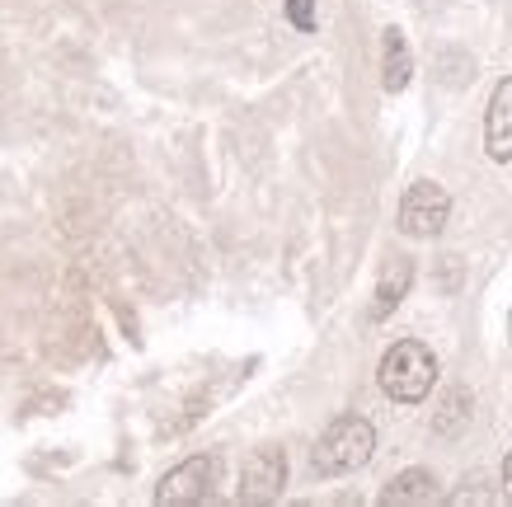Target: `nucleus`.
<instances>
[{
	"instance_id": "f257e3e1",
	"label": "nucleus",
	"mask_w": 512,
	"mask_h": 507,
	"mask_svg": "<svg viewBox=\"0 0 512 507\" xmlns=\"http://www.w3.org/2000/svg\"><path fill=\"white\" fill-rule=\"evenodd\" d=\"M372 451H376V428L367 418L343 414V418H334L325 428V437L315 442L311 465L320 475H353V470H362V465L372 461Z\"/></svg>"
},
{
	"instance_id": "f03ea898",
	"label": "nucleus",
	"mask_w": 512,
	"mask_h": 507,
	"mask_svg": "<svg viewBox=\"0 0 512 507\" xmlns=\"http://www.w3.org/2000/svg\"><path fill=\"white\" fill-rule=\"evenodd\" d=\"M437 381V357L423 348L419 338H404L381 357V390L395 404H419Z\"/></svg>"
},
{
	"instance_id": "7ed1b4c3",
	"label": "nucleus",
	"mask_w": 512,
	"mask_h": 507,
	"mask_svg": "<svg viewBox=\"0 0 512 507\" xmlns=\"http://www.w3.org/2000/svg\"><path fill=\"white\" fill-rule=\"evenodd\" d=\"M447 212H451L447 188L419 179V184H409V193H404V202H400V231L414 235V240H433V235L447 226Z\"/></svg>"
},
{
	"instance_id": "20e7f679",
	"label": "nucleus",
	"mask_w": 512,
	"mask_h": 507,
	"mask_svg": "<svg viewBox=\"0 0 512 507\" xmlns=\"http://www.w3.org/2000/svg\"><path fill=\"white\" fill-rule=\"evenodd\" d=\"M287 484V456L282 446H259L245 461V475H240V498L245 503H273Z\"/></svg>"
},
{
	"instance_id": "39448f33",
	"label": "nucleus",
	"mask_w": 512,
	"mask_h": 507,
	"mask_svg": "<svg viewBox=\"0 0 512 507\" xmlns=\"http://www.w3.org/2000/svg\"><path fill=\"white\" fill-rule=\"evenodd\" d=\"M212 475H217V461H212V456H193V461L174 465L170 475L160 479L156 503H165V507L202 503V498H207V489H212Z\"/></svg>"
},
{
	"instance_id": "423d86ee",
	"label": "nucleus",
	"mask_w": 512,
	"mask_h": 507,
	"mask_svg": "<svg viewBox=\"0 0 512 507\" xmlns=\"http://www.w3.org/2000/svg\"><path fill=\"white\" fill-rule=\"evenodd\" d=\"M484 146L494 160H512V76L498 80L484 113Z\"/></svg>"
},
{
	"instance_id": "0eeeda50",
	"label": "nucleus",
	"mask_w": 512,
	"mask_h": 507,
	"mask_svg": "<svg viewBox=\"0 0 512 507\" xmlns=\"http://www.w3.org/2000/svg\"><path fill=\"white\" fill-rule=\"evenodd\" d=\"M409 282H414V263L409 259H395L386 263V273H381V287H376V301H372V320H386L390 310L404 301V292H409Z\"/></svg>"
},
{
	"instance_id": "6e6552de",
	"label": "nucleus",
	"mask_w": 512,
	"mask_h": 507,
	"mask_svg": "<svg viewBox=\"0 0 512 507\" xmlns=\"http://www.w3.org/2000/svg\"><path fill=\"white\" fill-rule=\"evenodd\" d=\"M381 52H386V62H381V85H386L390 94H400L404 85H409V76H414V57H409V43H404L400 29H386V43H381Z\"/></svg>"
},
{
	"instance_id": "1a4fd4ad",
	"label": "nucleus",
	"mask_w": 512,
	"mask_h": 507,
	"mask_svg": "<svg viewBox=\"0 0 512 507\" xmlns=\"http://www.w3.org/2000/svg\"><path fill=\"white\" fill-rule=\"evenodd\" d=\"M437 498V479L428 470H404V475L390 479V489L381 493L386 507H404V503H433Z\"/></svg>"
},
{
	"instance_id": "9d476101",
	"label": "nucleus",
	"mask_w": 512,
	"mask_h": 507,
	"mask_svg": "<svg viewBox=\"0 0 512 507\" xmlns=\"http://www.w3.org/2000/svg\"><path fill=\"white\" fill-rule=\"evenodd\" d=\"M466 390H451L447 395V414L437 418V432H456V418H466Z\"/></svg>"
},
{
	"instance_id": "9b49d317",
	"label": "nucleus",
	"mask_w": 512,
	"mask_h": 507,
	"mask_svg": "<svg viewBox=\"0 0 512 507\" xmlns=\"http://www.w3.org/2000/svg\"><path fill=\"white\" fill-rule=\"evenodd\" d=\"M287 15H292V24L301 33L315 29V0H287Z\"/></svg>"
},
{
	"instance_id": "f8f14e48",
	"label": "nucleus",
	"mask_w": 512,
	"mask_h": 507,
	"mask_svg": "<svg viewBox=\"0 0 512 507\" xmlns=\"http://www.w3.org/2000/svg\"><path fill=\"white\" fill-rule=\"evenodd\" d=\"M503 498L512 503V451H508V461H503Z\"/></svg>"
}]
</instances>
